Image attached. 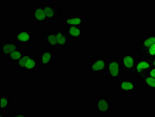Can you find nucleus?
<instances>
[{
    "label": "nucleus",
    "instance_id": "obj_1",
    "mask_svg": "<svg viewBox=\"0 0 155 117\" xmlns=\"http://www.w3.org/2000/svg\"><path fill=\"white\" fill-rule=\"evenodd\" d=\"M15 68L20 70L26 75L33 74L39 69L38 57L31 51H27L23 57L14 65Z\"/></svg>",
    "mask_w": 155,
    "mask_h": 117
},
{
    "label": "nucleus",
    "instance_id": "obj_2",
    "mask_svg": "<svg viewBox=\"0 0 155 117\" xmlns=\"http://www.w3.org/2000/svg\"><path fill=\"white\" fill-rule=\"evenodd\" d=\"M123 75L124 72L121 64L120 57L113 56L108 59L105 72L106 80L108 81H119Z\"/></svg>",
    "mask_w": 155,
    "mask_h": 117
},
{
    "label": "nucleus",
    "instance_id": "obj_3",
    "mask_svg": "<svg viewBox=\"0 0 155 117\" xmlns=\"http://www.w3.org/2000/svg\"><path fill=\"white\" fill-rule=\"evenodd\" d=\"M137 56H138V55L137 53L133 52L130 50L124 52L119 56L124 74L130 76V77H135L134 68H135Z\"/></svg>",
    "mask_w": 155,
    "mask_h": 117
},
{
    "label": "nucleus",
    "instance_id": "obj_4",
    "mask_svg": "<svg viewBox=\"0 0 155 117\" xmlns=\"http://www.w3.org/2000/svg\"><path fill=\"white\" fill-rule=\"evenodd\" d=\"M112 100L106 95H101L94 101V112L102 115H109L112 112Z\"/></svg>",
    "mask_w": 155,
    "mask_h": 117
},
{
    "label": "nucleus",
    "instance_id": "obj_5",
    "mask_svg": "<svg viewBox=\"0 0 155 117\" xmlns=\"http://www.w3.org/2000/svg\"><path fill=\"white\" fill-rule=\"evenodd\" d=\"M108 59L104 56H96L87 64L88 75H102L105 74Z\"/></svg>",
    "mask_w": 155,
    "mask_h": 117
},
{
    "label": "nucleus",
    "instance_id": "obj_6",
    "mask_svg": "<svg viewBox=\"0 0 155 117\" xmlns=\"http://www.w3.org/2000/svg\"><path fill=\"white\" fill-rule=\"evenodd\" d=\"M38 60L39 67L47 69L50 68L55 62L56 55L54 49L50 48H41L38 52Z\"/></svg>",
    "mask_w": 155,
    "mask_h": 117
},
{
    "label": "nucleus",
    "instance_id": "obj_7",
    "mask_svg": "<svg viewBox=\"0 0 155 117\" xmlns=\"http://www.w3.org/2000/svg\"><path fill=\"white\" fill-rule=\"evenodd\" d=\"M151 67V62L150 59H147L146 57L138 55L136 61L135 68H134L135 77L141 81L144 77L147 76L148 72Z\"/></svg>",
    "mask_w": 155,
    "mask_h": 117
},
{
    "label": "nucleus",
    "instance_id": "obj_8",
    "mask_svg": "<svg viewBox=\"0 0 155 117\" xmlns=\"http://www.w3.org/2000/svg\"><path fill=\"white\" fill-rule=\"evenodd\" d=\"M31 22L34 25H48V20L45 11L42 5L35 6L31 9Z\"/></svg>",
    "mask_w": 155,
    "mask_h": 117
},
{
    "label": "nucleus",
    "instance_id": "obj_9",
    "mask_svg": "<svg viewBox=\"0 0 155 117\" xmlns=\"http://www.w3.org/2000/svg\"><path fill=\"white\" fill-rule=\"evenodd\" d=\"M38 48L45 47L50 49H56L57 47V37L56 31H45L43 33V37L41 40L39 41L37 44Z\"/></svg>",
    "mask_w": 155,
    "mask_h": 117
},
{
    "label": "nucleus",
    "instance_id": "obj_10",
    "mask_svg": "<svg viewBox=\"0 0 155 117\" xmlns=\"http://www.w3.org/2000/svg\"><path fill=\"white\" fill-rule=\"evenodd\" d=\"M137 81L131 78H122L119 81L118 91L120 94L137 93Z\"/></svg>",
    "mask_w": 155,
    "mask_h": 117
},
{
    "label": "nucleus",
    "instance_id": "obj_11",
    "mask_svg": "<svg viewBox=\"0 0 155 117\" xmlns=\"http://www.w3.org/2000/svg\"><path fill=\"white\" fill-rule=\"evenodd\" d=\"M13 41L18 45H28L33 42L35 36L29 28L26 30H20L13 32Z\"/></svg>",
    "mask_w": 155,
    "mask_h": 117
},
{
    "label": "nucleus",
    "instance_id": "obj_12",
    "mask_svg": "<svg viewBox=\"0 0 155 117\" xmlns=\"http://www.w3.org/2000/svg\"><path fill=\"white\" fill-rule=\"evenodd\" d=\"M153 45H155V31H149L146 35L143 36L140 40L138 54L140 56H143L146 50Z\"/></svg>",
    "mask_w": 155,
    "mask_h": 117
},
{
    "label": "nucleus",
    "instance_id": "obj_13",
    "mask_svg": "<svg viewBox=\"0 0 155 117\" xmlns=\"http://www.w3.org/2000/svg\"><path fill=\"white\" fill-rule=\"evenodd\" d=\"M65 27L68 26H79V27H84V15L81 13H69L68 16H66L65 18L62 20Z\"/></svg>",
    "mask_w": 155,
    "mask_h": 117
},
{
    "label": "nucleus",
    "instance_id": "obj_14",
    "mask_svg": "<svg viewBox=\"0 0 155 117\" xmlns=\"http://www.w3.org/2000/svg\"><path fill=\"white\" fill-rule=\"evenodd\" d=\"M45 11L46 16L48 20V21H54L56 20L58 17H61L62 14V7H59L56 4H52L51 2H47V3L42 5Z\"/></svg>",
    "mask_w": 155,
    "mask_h": 117
},
{
    "label": "nucleus",
    "instance_id": "obj_15",
    "mask_svg": "<svg viewBox=\"0 0 155 117\" xmlns=\"http://www.w3.org/2000/svg\"><path fill=\"white\" fill-rule=\"evenodd\" d=\"M56 37H57V47L55 52H61L65 50H67L69 48V42L70 40L68 38L65 30L58 29L56 31Z\"/></svg>",
    "mask_w": 155,
    "mask_h": 117
},
{
    "label": "nucleus",
    "instance_id": "obj_16",
    "mask_svg": "<svg viewBox=\"0 0 155 117\" xmlns=\"http://www.w3.org/2000/svg\"><path fill=\"white\" fill-rule=\"evenodd\" d=\"M66 35L70 40V42H78L82 39L84 35V27H79V26H68L65 27Z\"/></svg>",
    "mask_w": 155,
    "mask_h": 117
},
{
    "label": "nucleus",
    "instance_id": "obj_17",
    "mask_svg": "<svg viewBox=\"0 0 155 117\" xmlns=\"http://www.w3.org/2000/svg\"><path fill=\"white\" fill-rule=\"evenodd\" d=\"M19 48V45L14 41H6L1 42V58H6L11 53Z\"/></svg>",
    "mask_w": 155,
    "mask_h": 117
},
{
    "label": "nucleus",
    "instance_id": "obj_18",
    "mask_svg": "<svg viewBox=\"0 0 155 117\" xmlns=\"http://www.w3.org/2000/svg\"><path fill=\"white\" fill-rule=\"evenodd\" d=\"M13 105V95L2 93L0 95V112H6Z\"/></svg>",
    "mask_w": 155,
    "mask_h": 117
},
{
    "label": "nucleus",
    "instance_id": "obj_19",
    "mask_svg": "<svg viewBox=\"0 0 155 117\" xmlns=\"http://www.w3.org/2000/svg\"><path fill=\"white\" fill-rule=\"evenodd\" d=\"M28 50H24V49H20V48H18L16 51L13 52V53H11L10 55H9L8 56H6L5 58V60H6V62H9V63H11L13 64V66H14L20 59L22 58L23 55L25 54L26 52Z\"/></svg>",
    "mask_w": 155,
    "mask_h": 117
},
{
    "label": "nucleus",
    "instance_id": "obj_20",
    "mask_svg": "<svg viewBox=\"0 0 155 117\" xmlns=\"http://www.w3.org/2000/svg\"><path fill=\"white\" fill-rule=\"evenodd\" d=\"M143 88H146L147 91H153L155 92V79L150 76H146L140 81Z\"/></svg>",
    "mask_w": 155,
    "mask_h": 117
},
{
    "label": "nucleus",
    "instance_id": "obj_21",
    "mask_svg": "<svg viewBox=\"0 0 155 117\" xmlns=\"http://www.w3.org/2000/svg\"><path fill=\"white\" fill-rule=\"evenodd\" d=\"M144 57H146L147 59H150L151 61L155 59V45H152L151 47H150L148 49L146 50L145 53H144Z\"/></svg>",
    "mask_w": 155,
    "mask_h": 117
},
{
    "label": "nucleus",
    "instance_id": "obj_22",
    "mask_svg": "<svg viewBox=\"0 0 155 117\" xmlns=\"http://www.w3.org/2000/svg\"><path fill=\"white\" fill-rule=\"evenodd\" d=\"M26 112H27L24 111H19V112H14L11 113V117H25Z\"/></svg>",
    "mask_w": 155,
    "mask_h": 117
},
{
    "label": "nucleus",
    "instance_id": "obj_23",
    "mask_svg": "<svg viewBox=\"0 0 155 117\" xmlns=\"http://www.w3.org/2000/svg\"><path fill=\"white\" fill-rule=\"evenodd\" d=\"M147 76H150V77H151L155 79V68H150V70H149V72H148L147 73Z\"/></svg>",
    "mask_w": 155,
    "mask_h": 117
},
{
    "label": "nucleus",
    "instance_id": "obj_24",
    "mask_svg": "<svg viewBox=\"0 0 155 117\" xmlns=\"http://www.w3.org/2000/svg\"><path fill=\"white\" fill-rule=\"evenodd\" d=\"M25 117H35V116L33 115V114L31 113V112H26Z\"/></svg>",
    "mask_w": 155,
    "mask_h": 117
},
{
    "label": "nucleus",
    "instance_id": "obj_25",
    "mask_svg": "<svg viewBox=\"0 0 155 117\" xmlns=\"http://www.w3.org/2000/svg\"><path fill=\"white\" fill-rule=\"evenodd\" d=\"M150 62H151V66H152V67L155 68V59H153V60L150 61Z\"/></svg>",
    "mask_w": 155,
    "mask_h": 117
},
{
    "label": "nucleus",
    "instance_id": "obj_26",
    "mask_svg": "<svg viewBox=\"0 0 155 117\" xmlns=\"http://www.w3.org/2000/svg\"><path fill=\"white\" fill-rule=\"evenodd\" d=\"M5 113L4 112H0V117H5Z\"/></svg>",
    "mask_w": 155,
    "mask_h": 117
}]
</instances>
